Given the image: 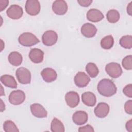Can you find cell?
Here are the masks:
<instances>
[{
	"mask_svg": "<svg viewBox=\"0 0 132 132\" xmlns=\"http://www.w3.org/2000/svg\"><path fill=\"white\" fill-rule=\"evenodd\" d=\"M98 93L105 97H110L117 92V87L110 79L104 78L101 80L97 87Z\"/></svg>",
	"mask_w": 132,
	"mask_h": 132,
	"instance_id": "1",
	"label": "cell"
},
{
	"mask_svg": "<svg viewBox=\"0 0 132 132\" xmlns=\"http://www.w3.org/2000/svg\"><path fill=\"white\" fill-rule=\"evenodd\" d=\"M18 41L21 45L26 47L32 46L40 42L35 35L28 32L22 33L20 35Z\"/></svg>",
	"mask_w": 132,
	"mask_h": 132,
	"instance_id": "2",
	"label": "cell"
},
{
	"mask_svg": "<svg viewBox=\"0 0 132 132\" xmlns=\"http://www.w3.org/2000/svg\"><path fill=\"white\" fill-rule=\"evenodd\" d=\"M15 75L19 82L22 84H28L31 81V73L26 68L21 67L15 72Z\"/></svg>",
	"mask_w": 132,
	"mask_h": 132,
	"instance_id": "3",
	"label": "cell"
},
{
	"mask_svg": "<svg viewBox=\"0 0 132 132\" xmlns=\"http://www.w3.org/2000/svg\"><path fill=\"white\" fill-rule=\"evenodd\" d=\"M105 71L111 78H117L122 74V69L120 65L116 62H110L105 67Z\"/></svg>",
	"mask_w": 132,
	"mask_h": 132,
	"instance_id": "4",
	"label": "cell"
},
{
	"mask_svg": "<svg viewBox=\"0 0 132 132\" xmlns=\"http://www.w3.org/2000/svg\"><path fill=\"white\" fill-rule=\"evenodd\" d=\"M58 35L53 30H47L44 32L42 37V41L45 45L51 46L54 45L57 41Z\"/></svg>",
	"mask_w": 132,
	"mask_h": 132,
	"instance_id": "5",
	"label": "cell"
},
{
	"mask_svg": "<svg viewBox=\"0 0 132 132\" xmlns=\"http://www.w3.org/2000/svg\"><path fill=\"white\" fill-rule=\"evenodd\" d=\"M25 100V93L21 90H14L10 93L9 96V102L14 105H18L22 103Z\"/></svg>",
	"mask_w": 132,
	"mask_h": 132,
	"instance_id": "6",
	"label": "cell"
},
{
	"mask_svg": "<svg viewBox=\"0 0 132 132\" xmlns=\"http://www.w3.org/2000/svg\"><path fill=\"white\" fill-rule=\"evenodd\" d=\"M40 4L38 1L27 0L25 4L26 12L30 15H36L40 11Z\"/></svg>",
	"mask_w": 132,
	"mask_h": 132,
	"instance_id": "7",
	"label": "cell"
},
{
	"mask_svg": "<svg viewBox=\"0 0 132 132\" xmlns=\"http://www.w3.org/2000/svg\"><path fill=\"white\" fill-rule=\"evenodd\" d=\"M7 16L13 20H18L21 18L23 14L22 8L18 5H12L7 10Z\"/></svg>",
	"mask_w": 132,
	"mask_h": 132,
	"instance_id": "8",
	"label": "cell"
},
{
	"mask_svg": "<svg viewBox=\"0 0 132 132\" xmlns=\"http://www.w3.org/2000/svg\"><path fill=\"white\" fill-rule=\"evenodd\" d=\"M52 10L57 15H63L68 10L67 4L63 0H56L52 4Z\"/></svg>",
	"mask_w": 132,
	"mask_h": 132,
	"instance_id": "9",
	"label": "cell"
},
{
	"mask_svg": "<svg viewBox=\"0 0 132 132\" xmlns=\"http://www.w3.org/2000/svg\"><path fill=\"white\" fill-rule=\"evenodd\" d=\"M74 80L76 86L79 88H83L88 85L90 78L85 72H79L75 76Z\"/></svg>",
	"mask_w": 132,
	"mask_h": 132,
	"instance_id": "10",
	"label": "cell"
},
{
	"mask_svg": "<svg viewBox=\"0 0 132 132\" xmlns=\"http://www.w3.org/2000/svg\"><path fill=\"white\" fill-rule=\"evenodd\" d=\"M65 101L70 107L74 108L79 103V96L76 92L70 91L65 95Z\"/></svg>",
	"mask_w": 132,
	"mask_h": 132,
	"instance_id": "11",
	"label": "cell"
},
{
	"mask_svg": "<svg viewBox=\"0 0 132 132\" xmlns=\"http://www.w3.org/2000/svg\"><path fill=\"white\" fill-rule=\"evenodd\" d=\"M30 108L32 114L37 118H43L47 117V112L46 110L40 104H32L30 105Z\"/></svg>",
	"mask_w": 132,
	"mask_h": 132,
	"instance_id": "12",
	"label": "cell"
},
{
	"mask_svg": "<svg viewBox=\"0 0 132 132\" xmlns=\"http://www.w3.org/2000/svg\"><path fill=\"white\" fill-rule=\"evenodd\" d=\"M109 106L106 103H99L96 107L94 108L95 115L100 118L106 117L109 112Z\"/></svg>",
	"mask_w": 132,
	"mask_h": 132,
	"instance_id": "13",
	"label": "cell"
},
{
	"mask_svg": "<svg viewBox=\"0 0 132 132\" xmlns=\"http://www.w3.org/2000/svg\"><path fill=\"white\" fill-rule=\"evenodd\" d=\"M96 27L92 24L89 23H85L81 27V33L86 38L93 37L96 35Z\"/></svg>",
	"mask_w": 132,
	"mask_h": 132,
	"instance_id": "14",
	"label": "cell"
},
{
	"mask_svg": "<svg viewBox=\"0 0 132 132\" xmlns=\"http://www.w3.org/2000/svg\"><path fill=\"white\" fill-rule=\"evenodd\" d=\"M41 75L43 79L46 82H51L55 81L57 77L56 72L51 68L43 69L41 72Z\"/></svg>",
	"mask_w": 132,
	"mask_h": 132,
	"instance_id": "15",
	"label": "cell"
},
{
	"mask_svg": "<svg viewBox=\"0 0 132 132\" xmlns=\"http://www.w3.org/2000/svg\"><path fill=\"white\" fill-rule=\"evenodd\" d=\"M29 58L35 63H41L43 60L44 52L39 48H31L29 53Z\"/></svg>",
	"mask_w": 132,
	"mask_h": 132,
	"instance_id": "16",
	"label": "cell"
},
{
	"mask_svg": "<svg viewBox=\"0 0 132 132\" xmlns=\"http://www.w3.org/2000/svg\"><path fill=\"white\" fill-rule=\"evenodd\" d=\"M88 114L84 111H77L72 116L73 122L78 125H81L85 124L88 121Z\"/></svg>",
	"mask_w": 132,
	"mask_h": 132,
	"instance_id": "17",
	"label": "cell"
},
{
	"mask_svg": "<svg viewBox=\"0 0 132 132\" xmlns=\"http://www.w3.org/2000/svg\"><path fill=\"white\" fill-rule=\"evenodd\" d=\"M102 12L96 9H91L87 13V19L92 22H97L101 21L104 18Z\"/></svg>",
	"mask_w": 132,
	"mask_h": 132,
	"instance_id": "18",
	"label": "cell"
},
{
	"mask_svg": "<svg viewBox=\"0 0 132 132\" xmlns=\"http://www.w3.org/2000/svg\"><path fill=\"white\" fill-rule=\"evenodd\" d=\"M81 100L83 103L89 107L94 106L96 102V96L91 92H86L82 94Z\"/></svg>",
	"mask_w": 132,
	"mask_h": 132,
	"instance_id": "19",
	"label": "cell"
},
{
	"mask_svg": "<svg viewBox=\"0 0 132 132\" xmlns=\"http://www.w3.org/2000/svg\"><path fill=\"white\" fill-rule=\"evenodd\" d=\"M1 82L6 87L11 88H16L18 84L13 76L10 75H3L1 76Z\"/></svg>",
	"mask_w": 132,
	"mask_h": 132,
	"instance_id": "20",
	"label": "cell"
},
{
	"mask_svg": "<svg viewBox=\"0 0 132 132\" xmlns=\"http://www.w3.org/2000/svg\"><path fill=\"white\" fill-rule=\"evenodd\" d=\"M8 61L9 63L13 66H19L20 65L23 60V57L22 55L16 51L11 52L8 57Z\"/></svg>",
	"mask_w": 132,
	"mask_h": 132,
	"instance_id": "21",
	"label": "cell"
},
{
	"mask_svg": "<svg viewBox=\"0 0 132 132\" xmlns=\"http://www.w3.org/2000/svg\"><path fill=\"white\" fill-rule=\"evenodd\" d=\"M51 129L53 132H64L65 131L63 123L56 118H54L51 122Z\"/></svg>",
	"mask_w": 132,
	"mask_h": 132,
	"instance_id": "22",
	"label": "cell"
},
{
	"mask_svg": "<svg viewBox=\"0 0 132 132\" xmlns=\"http://www.w3.org/2000/svg\"><path fill=\"white\" fill-rule=\"evenodd\" d=\"M114 39L111 35H108L104 37L101 41V46L105 50L110 49L113 45Z\"/></svg>",
	"mask_w": 132,
	"mask_h": 132,
	"instance_id": "23",
	"label": "cell"
},
{
	"mask_svg": "<svg viewBox=\"0 0 132 132\" xmlns=\"http://www.w3.org/2000/svg\"><path fill=\"white\" fill-rule=\"evenodd\" d=\"M86 71L89 75L92 78L96 77L99 73L98 68L95 64L92 62L87 63L86 66Z\"/></svg>",
	"mask_w": 132,
	"mask_h": 132,
	"instance_id": "24",
	"label": "cell"
},
{
	"mask_svg": "<svg viewBox=\"0 0 132 132\" xmlns=\"http://www.w3.org/2000/svg\"><path fill=\"white\" fill-rule=\"evenodd\" d=\"M120 45L126 49H130L132 47V36L131 35L124 36L119 40Z\"/></svg>",
	"mask_w": 132,
	"mask_h": 132,
	"instance_id": "25",
	"label": "cell"
},
{
	"mask_svg": "<svg viewBox=\"0 0 132 132\" xmlns=\"http://www.w3.org/2000/svg\"><path fill=\"white\" fill-rule=\"evenodd\" d=\"M106 16L109 22L115 23L119 21L120 16L119 12L117 10L111 9L108 11Z\"/></svg>",
	"mask_w": 132,
	"mask_h": 132,
	"instance_id": "26",
	"label": "cell"
},
{
	"mask_svg": "<svg viewBox=\"0 0 132 132\" xmlns=\"http://www.w3.org/2000/svg\"><path fill=\"white\" fill-rule=\"evenodd\" d=\"M3 129L5 132H19L17 126L15 123L10 120H7L3 124Z\"/></svg>",
	"mask_w": 132,
	"mask_h": 132,
	"instance_id": "27",
	"label": "cell"
},
{
	"mask_svg": "<svg viewBox=\"0 0 132 132\" xmlns=\"http://www.w3.org/2000/svg\"><path fill=\"white\" fill-rule=\"evenodd\" d=\"M122 64L123 67L127 70L132 69V56L128 55L125 56L122 60Z\"/></svg>",
	"mask_w": 132,
	"mask_h": 132,
	"instance_id": "28",
	"label": "cell"
},
{
	"mask_svg": "<svg viewBox=\"0 0 132 132\" xmlns=\"http://www.w3.org/2000/svg\"><path fill=\"white\" fill-rule=\"evenodd\" d=\"M123 93L128 97H132V85L131 84L127 85L123 89Z\"/></svg>",
	"mask_w": 132,
	"mask_h": 132,
	"instance_id": "29",
	"label": "cell"
},
{
	"mask_svg": "<svg viewBox=\"0 0 132 132\" xmlns=\"http://www.w3.org/2000/svg\"><path fill=\"white\" fill-rule=\"evenodd\" d=\"M124 109L125 112L129 114H132V101L129 100L126 102L124 105Z\"/></svg>",
	"mask_w": 132,
	"mask_h": 132,
	"instance_id": "30",
	"label": "cell"
},
{
	"mask_svg": "<svg viewBox=\"0 0 132 132\" xmlns=\"http://www.w3.org/2000/svg\"><path fill=\"white\" fill-rule=\"evenodd\" d=\"M94 129L92 126L90 125H87L86 126L80 127L78 129V131L79 132H83V131H91V132H93Z\"/></svg>",
	"mask_w": 132,
	"mask_h": 132,
	"instance_id": "31",
	"label": "cell"
},
{
	"mask_svg": "<svg viewBox=\"0 0 132 132\" xmlns=\"http://www.w3.org/2000/svg\"><path fill=\"white\" fill-rule=\"evenodd\" d=\"M78 3L82 7H88L92 3V0H78Z\"/></svg>",
	"mask_w": 132,
	"mask_h": 132,
	"instance_id": "32",
	"label": "cell"
},
{
	"mask_svg": "<svg viewBox=\"0 0 132 132\" xmlns=\"http://www.w3.org/2000/svg\"><path fill=\"white\" fill-rule=\"evenodd\" d=\"M9 3V1L7 0L5 1H0V4H1V11H3L4 9H5V8L7 6L8 4Z\"/></svg>",
	"mask_w": 132,
	"mask_h": 132,
	"instance_id": "33",
	"label": "cell"
},
{
	"mask_svg": "<svg viewBox=\"0 0 132 132\" xmlns=\"http://www.w3.org/2000/svg\"><path fill=\"white\" fill-rule=\"evenodd\" d=\"M125 127L127 131L129 132L132 131V119L129 120L128 121L126 122Z\"/></svg>",
	"mask_w": 132,
	"mask_h": 132,
	"instance_id": "34",
	"label": "cell"
},
{
	"mask_svg": "<svg viewBox=\"0 0 132 132\" xmlns=\"http://www.w3.org/2000/svg\"><path fill=\"white\" fill-rule=\"evenodd\" d=\"M127 12L129 15H132V2H131L127 7Z\"/></svg>",
	"mask_w": 132,
	"mask_h": 132,
	"instance_id": "35",
	"label": "cell"
}]
</instances>
